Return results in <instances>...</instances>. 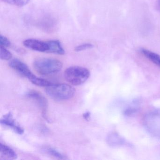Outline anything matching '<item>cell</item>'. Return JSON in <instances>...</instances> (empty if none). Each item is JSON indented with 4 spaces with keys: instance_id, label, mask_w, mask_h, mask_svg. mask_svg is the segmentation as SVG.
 I'll return each mask as SVG.
<instances>
[{
    "instance_id": "5b68a950",
    "label": "cell",
    "mask_w": 160,
    "mask_h": 160,
    "mask_svg": "<svg viewBox=\"0 0 160 160\" xmlns=\"http://www.w3.org/2000/svg\"><path fill=\"white\" fill-rule=\"evenodd\" d=\"M9 66L19 74L27 78L29 80L35 76L32 73L26 63L18 59H13L10 61Z\"/></svg>"
},
{
    "instance_id": "30bf717a",
    "label": "cell",
    "mask_w": 160,
    "mask_h": 160,
    "mask_svg": "<svg viewBox=\"0 0 160 160\" xmlns=\"http://www.w3.org/2000/svg\"><path fill=\"white\" fill-rule=\"evenodd\" d=\"M49 44L48 53L62 55L65 54V50L63 49L60 42L58 40L48 41Z\"/></svg>"
},
{
    "instance_id": "ffe728a7",
    "label": "cell",
    "mask_w": 160,
    "mask_h": 160,
    "mask_svg": "<svg viewBox=\"0 0 160 160\" xmlns=\"http://www.w3.org/2000/svg\"><path fill=\"white\" fill-rule=\"evenodd\" d=\"M158 4H159L160 8V0H158Z\"/></svg>"
},
{
    "instance_id": "4fadbf2b",
    "label": "cell",
    "mask_w": 160,
    "mask_h": 160,
    "mask_svg": "<svg viewBox=\"0 0 160 160\" xmlns=\"http://www.w3.org/2000/svg\"><path fill=\"white\" fill-rule=\"evenodd\" d=\"M30 81L36 86L41 87H45V88L52 84V83L49 81H48L46 79L37 77L36 76H35L33 78H32Z\"/></svg>"
},
{
    "instance_id": "277c9868",
    "label": "cell",
    "mask_w": 160,
    "mask_h": 160,
    "mask_svg": "<svg viewBox=\"0 0 160 160\" xmlns=\"http://www.w3.org/2000/svg\"><path fill=\"white\" fill-rule=\"evenodd\" d=\"M143 123L148 133L153 137L160 138V108L148 112L144 117Z\"/></svg>"
},
{
    "instance_id": "6da1fadb",
    "label": "cell",
    "mask_w": 160,
    "mask_h": 160,
    "mask_svg": "<svg viewBox=\"0 0 160 160\" xmlns=\"http://www.w3.org/2000/svg\"><path fill=\"white\" fill-rule=\"evenodd\" d=\"M33 66L38 73L42 75H48L60 71L62 68V63L60 61L56 59L41 58L34 61Z\"/></svg>"
},
{
    "instance_id": "d6986e66",
    "label": "cell",
    "mask_w": 160,
    "mask_h": 160,
    "mask_svg": "<svg viewBox=\"0 0 160 160\" xmlns=\"http://www.w3.org/2000/svg\"><path fill=\"white\" fill-rule=\"evenodd\" d=\"M83 117L86 120H89L90 118V113L89 112H85L83 114Z\"/></svg>"
},
{
    "instance_id": "3957f363",
    "label": "cell",
    "mask_w": 160,
    "mask_h": 160,
    "mask_svg": "<svg viewBox=\"0 0 160 160\" xmlns=\"http://www.w3.org/2000/svg\"><path fill=\"white\" fill-rule=\"evenodd\" d=\"M90 75L89 71L81 66H71L67 68L64 73L65 80L71 85L76 86L85 83Z\"/></svg>"
},
{
    "instance_id": "52a82bcc",
    "label": "cell",
    "mask_w": 160,
    "mask_h": 160,
    "mask_svg": "<svg viewBox=\"0 0 160 160\" xmlns=\"http://www.w3.org/2000/svg\"><path fill=\"white\" fill-rule=\"evenodd\" d=\"M28 97L34 100L42 109L43 117L48 119L47 110L48 103L46 98L40 92L36 91H31L28 93Z\"/></svg>"
},
{
    "instance_id": "2e32d148",
    "label": "cell",
    "mask_w": 160,
    "mask_h": 160,
    "mask_svg": "<svg viewBox=\"0 0 160 160\" xmlns=\"http://www.w3.org/2000/svg\"><path fill=\"white\" fill-rule=\"evenodd\" d=\"M46 151L48 153L55 158L59 159H64V156L59 152L56 149L53 148H48L46 149Z\"/></svg>"
},
{
    "instance_id": "e0dca14e",
    "label": "cell",
    "mask_w": 160,
    "mask_h": 160,
    "mask_svg": "<svg viewBox=\"0 0 160 160\" xmlns=\"http://www.w3.org/2000/svg\"><path fill=\"white\" fill-rule=\"evenodd\" d=\"M93 47V45L92 44L88 43L83 44L78 46L75 48V50L76 52H79V51H83L86 49H91Z\"/></svg>"
},
{
    "instance_id": "ba28073f",
    "label": "cell",
    "mask_w": 160,
    "mask_h": 160,
    "mask_svg": "<svg viewBox=\"0 0 160 160\" xmlns=\"http://www.w3.org/2000/svg\"><path fill=\"white\" fill-rule=\"evenodd\" d=\"M1 122L3 125L12 129L18 134L24 133V129L16 123L14 119L13 118L12 115L10 112L3 116L1 120Z\"/></svg>"
},
{
    "instance_id": "5bb4252c",
    "label": "cell",
    "mask_w": 160,
    "mask_h": 160,
    "mask_svg": "<svg viewBox=\"0 0 160 160\" xmlns=\"http://www.w3.org/2000/svg\"><path fill=\"white\" fill-rule=\"evenodd\" d=\"M3 2L18 7H23L29 2L30 0H2Z\"/></svg>"
},
{
    "instance_id": "7a4b0ae2",
    "label": "cell",
    "mask_w": 160,
    "mask_h": 160,
    "mask_svg": "<svg viewBox=\"0 0 160 160\" xmlns=\"http://www.w3.org/2000/svg\"><path fill=\"white\" fill-rule=\"evenodd\" d=\"M46 92L50 98L57 101H65L73 97L75 91L66 84H51L46 87Z\"/></svg>"
},
{
    "instance_id": "8fae6325",
    "label": "cell",
    "mask_w": 160,
    "mask_h": 160,
    "mask_svg": "<svg viewBox=\"0 0 160 160\" xmlns=\"http://www.w3.org/2000/svg\"><path fill=\"white\" fill-rule=\"evenodd\" d=\"M107 142L112 147L121 146L124 143V139L116 133H112L108 135L107 138Z\"/></svg>"
},
{
    "instance_id": "7c38bea8",
    "label": "cell",
    "mask_w": 160,
    "mask_h": 160,
    "mask_svg": "<svg viewBox=\"0 0 160 160\" xmlns=\"http://www.w3.org/2000/svg\"><path fill=\"white\" fill-rule=\"evenodd\" d=\"M142 54L155 65L160 67V56L156 53L146 49L141 50Z\"/></svg>"
},
{
    "instance_id": "8992f818",
    "label": "cell",
    "mask_w": 160,
    "mask_h": 160,
    "mask_svg": "<svg viewBox=\"0 0 160 160\" xmlns=\"http://www.w3.org/2000/svg\"><path fill=\"white\" fill-rule=\"evenodd\" d=\"M24 46L34 51L48 53L49 44L48 41H42L37 39H29L23 42Z\"/></svg>"
},
{
    "instance_id": "9a60e30c",
    "label": "cell",
    "mask_w": 160,
    "mask_h": 160,
    "mask_svg": "<svg viewBox=\"0 0 160 160\" xmlns=\"http://www.w3.org/2000/svg\"><path fill=\"white\" fill-rule=\"evenodd\" d=\"M1 59L3 60H9L12 58V54L6 48L1 46Z\"/></svg>"
},
{
    "instance_id": "9c48e42d",
    "label": "cell",
    "mask_w": 160,
    "mask_h": 160,
    "mask_svg": "<svg viewBox=\"0 0 160 160\" xmlns=\"http://www.w3.org/2000/svg\"><path fill=\"white\" fill-rule=\"evenodd\" d=\"M0 156L1 159L14 160L17 158L15 152L9 146L2 144H0Z\"/></svg>"
},
{
    "instance_id": "ac0fdd59",
    "label": "cell",
    "mask_w": 160,
    "mask_h": 160,
    "mask_svg": "<svg viewBox=\"0 0 160 160\" xmlns=\"http://www.w3.org/2000/svg\"><path fill=\"white\" fill-rule=\"evenodd\" d=\"M11 44V42L9 41V39L7 37L1 34L0 36V45L1 46L7 48L10 46Z\"/></svg>"
}]
</instances>
